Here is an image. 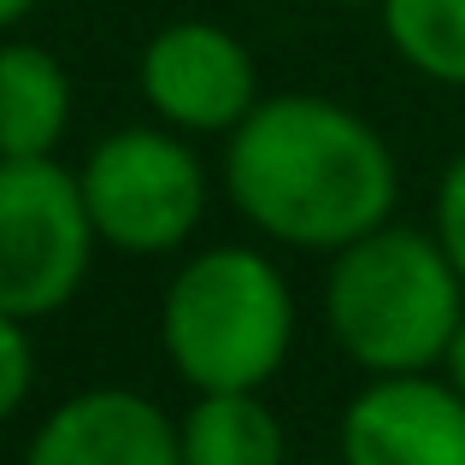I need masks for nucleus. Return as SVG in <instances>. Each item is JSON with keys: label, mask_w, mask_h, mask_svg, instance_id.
Segmentation results:
<instances>
[{"label": "nucleus", "mask_w": 465, "mask_h": 465, "mask_svg": "<svg viewBox=\"0 0 465 465\" xmlns=\"http://www.w3.org/2000/svg\"><path fill=\"white\" fill-rule=\"evenodd\" d=\"M224 177L242 213L295 248H348L383 230L395 206V159L383 136L318 94L253 106L236 124Z\"/></svg>", "instance_id": "1"}, {"label": "nucleus", "mask_w": 465, "mask_h": 465, "mask_svg": "<svg viewBox=\"0 0 465 465\" xmlns=\"http://www.w3.org/2000/svg\"><path fill=\"white\" fill-rule=\"evenodd\" d=\"M460 272L442 242L419 230H371L336 253L324 312L353 365L377 377H412L448 360L460 336Z\"/></svg>", "instance_id": "2"}, {"label": "nucleus", "mask_w": 465, "mask_h": 465, "mask_svg": "<svg viewBox=\"0 0 465 465\" xmlns=\"http://www.w3.org/2000/svg\"><path fill=\"white\" fill-rule=\"evenodd\" d=\"M295 307L272 260L213 248L177 272L165 295V353L201 395H248L283 365Z\"/></svg>", "instance_id": "3"}, {"label": "nucleus", "mask_w": 465, "mask_h": 465, "mask_svg": "<svg viewBox=\"0 0 465 465\" xmlns=\"http://www.w3.org/2000/svg\"><path fill=\"white\" fill-rule=\"evenodd\" d=\"M94 248L83 183L54 159H0V312L42 318L77 295Z\"/></svg>", "instance_id": "4"}, {"label": "nucleus", "mask_w": 465, "mask_h": 465, "mask_svg": "<svg viewBox=\"0 0 465 465\" xmlns=\"http://www.w3.org/2000/svg\"><path fill=\"white\" fill-rule=\"evenodd\" d=\"M94 236L124 253H165L194 230L206 206V183L194 153L159 130H118L83 165Z\"/></svg>", "instance_id": "5"}, {"label": "nucleus", "mask_w": 465, "mask_h": 465, "mask_svg": "<svg viewBox=\"0 0 465 465\" xmlns=\"http://www.w3.org/2000/svg\"><path fill=\"white\" fill-rule=\"evenodd\" d=\"M348 465H465V395L424 371L371 383L341 419Z\"/></svg>", "instance_id": "6"}, {"label": "nucleus", "mask_w": 465, "mask_h": 465, "mask_svg": "<svg viewBox=\"0 0 465 465\" xmlns=\"http://www.w3.org/2000/svg\"><path fill=\"white\" fill-rule=\"evenodd\" d=\"M142 89L183 130H230L253 113V65L236 35L213 24H171L165 35H153Z\"/></svg>", "instance_id": "7"}, {"label": "nucleus", "mask_w": 465, "mask_h": 465, "mask_svg": "<svg viewBox=\"0 0 465 465\" xmlns=\"http://www.w3.org/2000/svg\"><path fill=\"white\" fill-rule=\"evenodd\" d=\"M24 465H183V442L153 401L130 389H89L54 407Z\"/></svg>", "instance_id": "8"}, {"label": "nucleus", "mask_w": 465, "mask_h": 465, "mask_svg": "<svg viewBox=\"0 0 465 465\" xmlns=\"http://www.w3.org/2000/svg\"><path fill=\"white\" fill-rule=\"evenodd\" d=\"M71 118V89L54 54L30 42L0 47V159H47Z\"/></svg>", "instance_id": "9"}, {"label": "nucleus", "mask_w": 465, "mask_h": 465, "mask_svg": "<svg viewBox=\"0 0 465 465\" xmlns=\"http://www.w3.org/2000/svg\"><path fill=\"white\" fill-rule=\"evenodd\" d=\"M183 465H283V424L265 401L248 395H201L177 424Z\"/></svg>", "instance_id": "10"}, {"label": "nucleus", "mask_w": 465, "mask_h": 465, "mask_svg": "<svg viewBox=\"0 0 465 465\" xmlns=\"http://www.w3.org/2000/svg\"><path fill=\"white\" fill-rule=\"evenodd\" d=\"M383 18L407 65L436 83H465V0H383Z\"/></svg>", "instance_id": "11"}, {"label": "nucleus", "mask_w": 465, "mask_h": 465, "mask_svg": "<svg viewBox=\"0 0 465 465\" xmlns=\"http://www.w3.org/2000/svg\"><path fill=\"white\" fill-rule=\"evenodd\" d=\"M30 341H24L18 318L0 312V419H12V412L24 407V395H30Z\"/></svg>", "instance_id": "12"}, {"label": "nucleus", "mask_w": 465, "mask_h": 465, "mask_svg": "<svg viewBox=\"0 0 465 465\" xmlns=\"http://www.w3.org/2000/svg\"><path fill=\"white\" fill-rule=\"evenodd\" d=\"M436 242L454 260L460 283H465V153L454 159V171L442 177V201H436Z\"/></svg>", "instance_id": "13"}, {"label": "nucleus", "mask_w": 465, "mask_h": 465, "mask_svg": "<svg viewBox=\"0 0 465 465\" xmlns=\"http://www.w3.org/2000/svg\"><path fill=\"white\" fill-rule=\"evenodd\" d=\"M448 377H454V389H460V395H465V324H460L454 348H448Z\"/></svg>", "instance_id": "14"}, {"label": "nucleus", "mask_w": 465, "mask_h": 465, "mask_svg": "<svg viewBox=\"0 0 465 465\" xmlns=\"http://www.w3.org/2000/svg\"><path fill=\"white\" fill-rule=\"evenodd\" d=\"M30 6H35V0H0V30H6V24H18Z\"/></svg>", "instance_id": "15"}, {"label": "nucleus", "mask_w": 465, "mask_h": 465, "mask_svg": "<svg viewBox=\"0 0 465 465\" xmlns=\"http://www.w3.org/2000/svg\"><path fill=\"white\" fill-rule=\"evenodd\" d=\"M348 6H365V0H348Z\"/></svg>", "instance_id": "16"}]
</instances>
